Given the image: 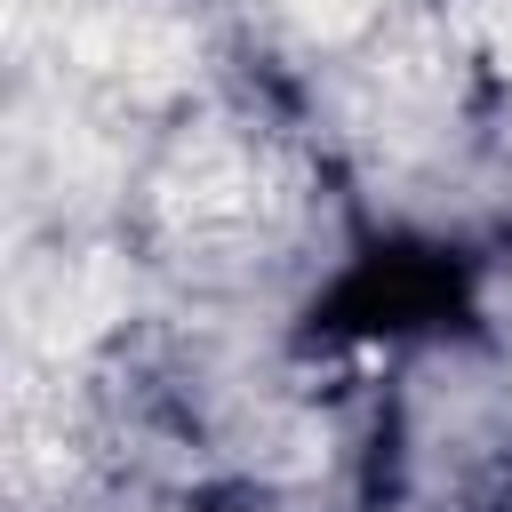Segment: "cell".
I'll return each mask as SVG.
<instances>
[{"label": "cell", "mask_w": 512, "mask_h": 512, "mask_svg": "<svg viewBox=\"0 0 512 512\" xmlns=\"http://www.w3.org/2000/svg\"><path fill=\"white\" fill-rule=\"evenodd\" d=\"M248 192H256L248 160L232 144H200L168 176V216H184V224H232V216H248Z\"/></svg>", "instance_id": "7a4b0ae2"}, {"label": "cell", "mask_w": 512, "mask_h": 512, "mask_svg": "<svg viewBox=\"0 0 512 512\" xmlns=\"http://www.w3.org/2000/svg\"><path fill=\"white\" fill-rule=\"evenodd\" d=\"M72 56L88 72L128 80V88H176L192 72V32L160 8H96V16H80Z\"/></svg>", "instance_id": "6da1fadb"}, {"label": "cell", "mask_w": 512, "mask_h": 512, "mask_svg": "<svg viewBox=\"0 0 512 512\" xmlns=\"http://www.w3.org/2000/svg\"><path fill=\"white\" fill-rule=\"evenodd\" d=\"M496 56H504V72H512V8L496 16Z\"/></svg>", "instance_id": "3957f363"}]
</instances>
